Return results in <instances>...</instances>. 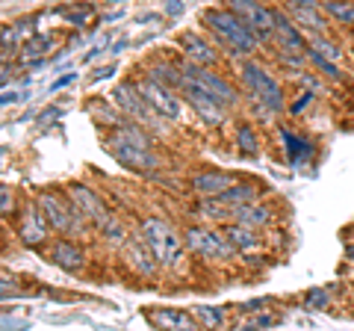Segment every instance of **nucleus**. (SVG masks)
<instances>
[{"label":"nucleus","mask_w":354,"mask_h":331,"mask_svg":"<svg viewBox=\"0 0 354 331\" xmlns=\"http://www.w3.org/2000/svg\"><path fill=\"white\" fill-rule=\"evenodd\" d=\"M204 27L213 33L216 45L227 48L234 57H251L263 48V42L257 39V33L248 27V21H242L239 15H234L225 6H207L201 12Z\"/></svg>","instance_id":"1"},{"label":"nucleus","mask_w":354,"mask_h":331,"mask_svg":"<svg viewBox=\"0 0 354 331\" xmlns=\"http://www.w3.org/2000/svg\"><path fill=\"white\" fill-rule=\"evenodd\" d=\"M136 234L148 246L153 260L160 263V269L177 272L186 263V251L189 249H186L183 234L171 222H165V219H160V216H148V219H142Z\"/></svg>","instance_id":"2"},{"label":"nucleus","mask_w":354,"mask_h":331,"mask_svg":"<svg viewBox=\"0 0 354 331\" xmlns=\"http://www.w3.org/2000/svg\"><path fill=\"white\" fill-rule=\"evenodd\" d=\"M236 74H239L242 92H245L260 109H266L269 116H283V109H286V92H283V86L274 80V74L266 69V65L254 62L248 57V60L239 62Z\"/></svg>","instance_id":"3"},{"label":"nucleus","mask_w":354,"mask_h":331,"mask_svg":"<svg viewBox=\"0 0 354 331\" xmlns=\"http://www.w3.org/2000/svg\"><path fill=\"white\" fill-rule=\"evenodd\" d=\"M36 202L41 207L44 219H48V225L57 231L59 237H80L88 228L86 216L71 204V198L65 195V190L62 193L59 190H41L36 195Z\"/></svg>","instance_id":"4"},{"label":"nucleus","mask_w":354,"mask_h":331,"mask_svg":"<svg viewBox=\"0 0 354 331\" xmlns=\"http://www.w3.org/2000/svg\"><path fill=\"white\" fill-rule=\"evenodd\" d=\"M183 240H186V249H189L195 258H201L204 263H227L236 258V249L230 246L227 237L216 228L189 225V228H183Z\"/></svg>","instance_id":"5"},{"label":"nucleus","mask_w":354,"mask_h":331,"mask_svg":"<svg viewBox=\"0 0 354 331\" xmlns=\"http://www.w3.org/2000/svg\"><path fill=\"white\" fill-rule=\"evenodd\" d=\"M221 6L230 9L234 15H239L242 21H248V27L257 33V39L263 42V48L272 42L274 36V24H278V6H269L263 0H221Z\"/></svg>","instance_id":"6"},{"label":"nucleus","mask_w":354,"mask_h":331,"mask_svg":"<svg viewBox=\"0 0 354 331\" xmlns=\"http://www.w3.org/2000/svg\"><path fill=\"white\" fill-rule=\"evenodd\" d=\"M113 98H115V104H118V109L124 113L127 118H133V121H139V125H145L151 134H162V127H165V118L153 109L145 98H142V92H139V86L136 83H121L118 89L113 92Z\"/></svg>","instance_id":"7"},{"label":"nucleus","mask_w":354,"mask_h":331,"mask_svg":"<svg viewBox=\"0 0 354 331\" xmlns=\"http://www.w3.org/2000/svg\"><path fill=\"white\" fill-rule=\"evenodd\" d=\"M180 71L186 74V77H192L195 83H201L204 89L216 98L218 104H225L227 109H236L239 104H242V92L236 89L234 83L227 80L225 74H218V71H213V69H207V65H198V62H180Z\"/></svg>","instance_id":"8"},{"label":"nucleus","mask_w":354,"mask_h":331,"mask_svg":"<svg viewBox=\"0 0 354 331\" xmlns=\"http://www.w3.org/2000/svg\"><path fill=\"white\" fill-rule=\"evenodd\" d=\"M177 92L183 95V101L192 107V113L201 118L207 127H221V125L227 121V113H230V109H227L225 104H218L216 98L209 95L201 83H195V80H192V77H186V74H183V83H180V89H177Z\"/></svg>","instance_id":"9"},{"label":"nucleus","mask_w":354,"mask_h":331,"mask_svg":"<svg viewBox=\"0 0 354 331\" xmlns=\"http://www.w3.org/2000/svg\"><path fill=\"white\" fill-rule=\"evenodd\" d=\"M136 86H139V92H142V98L157 109V113L165 118V121H183V95L177 92V89H171V86H162L160 80H153V77H139L136 80Z\"/></svg>","instance_id":"10"},{"label":"nucleus","mask_w":354,"mask_h":331,"mask_svg":"<svg viewBox=\"0 0 354 331\" xmlns=\"http://www.w3.org/2000/svg\"><path fill=\"white\" fill-rule=\"evenodd\" d=\"M65 195H68L71 204L86 216L88 225L104 228L109 219H113V211H109L106 202L92 190V186H86V184H68V186H65Z\"/></svg>","instance_id":"11"},{"label":"nucleus","mask_w":354,"mask_h":331,"mask_svg":"<svg viewBox=\"0 0 354 331\" xmlns=\"http://www.w3.org/2000/svg\"><path fill=\"white\" fill-rule=\"evenodd\" d=\"M50 231L53 228L48 225V219H44L39 202L27 204L24 211L18 213V240L24 242L27 249H44L50 242Z\"/></svg>","instance_id":"12"},{"label":"nucleus","mask_w":354,"mask_h":331,"mask_svg":"<svg viewBox=\"0 0 354 331\" xmlns=\"http://www.w3.org/2000/svg\"><path fill=\"white\" fill-rule=\"evenodd\" d=\"M104 145L115 157V163L127 166V169H133V172H151V169H157V166H160V157H157V151H153V148L130 145V142H121L115 136H106Z\"/></svg>","instance_id":"13"},{"label":"nucleus","mask_w":354,"mask_h":331,"mask_svg":"<svg viewBox=\"0 0 354 331\" xmlns=\"http://www.w3.org/2000/svg\"><path fill=\"white\" fill-rule=\"evenodd\" d=\"M177 48L189 62H198V65H207V69H216L221 62V53L216 51V45H209V39H204L201 33L195 30H183L177 36Z\"/></svg>","instance_id":"14"},{"label":"nucleus","mask_w":354,"mask_h":331,"mask_svg":"<svg viewBox=\"0 0 354 331\" xmlns=\"http://www.w3.org/2000/svg\"><path fill=\"white\" fill-rule=\"evenodd\" d=\"M121 255H124V263L133 275H139V278H157L160 272V263L153 260V255L148 251V246L136 237H127V242L121 246Z\"/></svg>","instance_id":"15"},{"label":"nucleus","mask_w":354,"mask_h":331,"mask_svg":"<svg viewBox=\"0 0 354 331\" xmlns=\"http://www.w3.org/2000/svg\"><path fill=\"white\" fill-rule=\"evenodd\" d=\"M86 258H88L86 249L74 237H59L48 246V260L57 263V267L65 272H80L86 267Z\"/></svg>","instance_id":"16"},{"label":"nucleus","mask_w":354,"mask_h":331,"mask_svg":"<svg viewBox=\"0 0 354 331\" xmlns=\"http://www.w3.org/2000/svg\"><path fill=\"white\" fill-rule=\"evenodd\" d=\"M272 45L278 51H290V53H307V33L290 18L286 9L278 12V24H274V36Z\"/></svg>","instance_id":"17"},{"label":"nucleus","mask_w":354,"mask_h":331,"mask_svg":"<svg viewBox=\"0 0 354 331\" xmlns=\"http://www.w3.org/2000/svg\"><path fill=\"white\" fill-rule=\"evenodd\" d=\"M221 234L227 237V242L236 249V255H257L263 249V234L257 228H248V225H239V222H225L221 225Z\"/></svg>","instance_id":"18"},{"label":"nucleus","mask_w":354,"mask_h":331,"mask_svg":"<svg viewBox=\"0 0 354 331\" xmlns=\"http://www.w3.org/2000/svg\"><path fill=\"white\" fill-rule=\"evenodd\" d=\"M274 207L269 202H263V198H257V202H248V204H239L234 207V216H230V222H239V225H248V228H269L274 222Z\"/></svg>","instance_id":"19"},{"label":"nucleus","mask_w":354,"mask_h":331,"mask_svg":"<svg viewBox=\"0 0 354 331\" xmlns=\"http://www.w3.org/2000/svg\"><path fill=\"white\" fill-rule=\"evenodd\" d=\"M234 184V175L230 172H221V169H204V172H195L189 178V190L204 198V195H221L227 186Z\"/></svg>","instance_id":"20"},{"label":"nucleus","mask_w":354,"mask_h":331,"mask_svg":"<svg viewBox=\"0 0 354 331\" xmlns=\"http://www.w3.org/2000/svg\"><path fill=\"white\" fill-rule=\"evenodd\" d=\"M145 319L157 328H201V323L195 319V314H186V311H174V307H153V311H145Z\"/></svg>","instance_id":"21"},{"label":"nucleus","mask_w":354,"mask_h":331,"mask_svg":"<svg viewBox=\"0 0 354 331\" xmlns=\"http://www.w3.org/2000/svg\"><path fill=\"white\" fill-rule=\"evenodd\" d=\"M286 12L307 36L310 33H330V21L325 18L322 6H286Z\"/></svg>","instance_id":"22"},{"label":"nucleus","mask_w":354,"mask_h":331,"mask_svg":"<svg viewBox=\"0 0 354 331\" xmlns=\"http://www.w3.org/2000/svg\"><path fill=\"white\" fill-rule=\"evenodd\" d=\"M281 139H283V148H286V160H290L292 166H304L307 160H313L316 145L307 136L295 134V130H290V127H281Z\"/></svg>","instance_id":"23"},{"label":"nucleus","mask_w":354,"mask_h":331,"mask_svg":"<svg viewBox=\"0 0 354 331\" xmlns=\"http://www.w3.org/2000/svg\"><path fill=\"white\" fill-rule=\"evenodd\" d=\"M307 62L313 65V71H316L319 77H325L328 83H337V86L348 83V74H346V69H342L339 62H334V60L322 57V53L313 51V48H307Z\"/></svg>","instance_id":"24"},{"label":"nucleus","mask_w":354,"mask_h":331,"mask_svg":"<svg viewBox=\"0 0 354 331\" xmlns=\"http://www.w3.org/2000/svg\"><path fill=\"white\" fill-rule=\"evenodd\" d=\"M322 12L334 27L354 30V0H322Z\"/></svg>","instance_id":"25"},{"label":"nucleus","mask_w":354,"mask_h":331,"mask_svg":"<svg viewBox=\"0 0 354 331\" xmlns=\"http://www.w3.org/2000/svg\"><path fill=\"white\" fill-rule=\"evenodd\" d=\"M195 211L201 213L204 219H209V222H230V216H234V207H230L221 195H204V198H198V204H195Z\"/></svg>","instance_id":"26"},{"label":"nucleus","mask_w":354,"mask_h":331,"mask_svg":"<svg viewBox=\"0 0 354 331\" xmlns=\"http://www.w3.org/2000/svg\"><path fill=\"white\" fill-rule=\"evenodd\" d=\"M148 77L160 80L162 86H171V89H180L183 83V71H180V62H165V60H157V62H148Z\"/></svg>","instance_id":"27"},{"label":"nucleus","mask_w":354,"mask_h":331,"mask_svg":"<svg viewBox=\"0 0 354 331\" xmlns=\"http://www.w3.org/2000/svg\"><path fill=\"white\" fill-rule=\"evenodd\" d=\"M221 198L230 204V207H239V204H248V202H257V198H263L260 186L257 184H248V181H234L227 186L225 193H221Z\"/></svg>","instance_id":"28"},{"label":"nucleus","mask_w":354,"mask_h":331,"mask_svg":"<svg viewBox=\"0 0 354 331\" xmlns=\"http://www.w3.org/2000/svg\"><path fill=\"white\" fill-rule=\"evenodd\" d=\"M307 48L319 51L322 57L334 60V62H342V60H346V51H342V45H339L337 39H330L328 33H310V36H307Z\"/></svg>","instance_id":"29"},{"label":"nucleus","mask_w":354,"mask_h":331,"mask_svg":"<svg viewBox=\"0 0 354 331\" xmlns=\"http://www.w3.org/2000/svg\"><path fill=\"white\" fill-rule=\"evenodd\" d=\"M236 148L239 154H245V157H257L260 154V136L257 130H254V125H248V121H242V125L236 127Z\"/></svg>","instance_id":"30"},{"label":"nucleus","mask_w":354,"mask_h":331,"mask_svg":"<svg viewBox=\"0 0 354 331\" xmlns=\"http://www.w3.org/2000/svg\"><path fill=\"white\" fill-rule=\"evenodd\" d=\"M195 319L201 323V328H221L227 323V311L216 305H195Z\"/></svg>","instance_id":"31"},{"label":"nucleus","mask_w":354,"mask_h":331,"mask_svg":"<svg viewBox=\"0 0 354 331\" xmlns=\"http://www.w3.org/2000/svg\"><path fill=\"white\" fill-rule=\"evenodd\" d=\"M53 48V36H48V33H32V36L24 42V51H21V60H32V57H44Z\"/></svg>","instance_id":"32"},{"label":"nucleus","mask_w":354,"mask_h":331,"mask_svg":"<svg viewBox=\"0 0 354 331\" xmlns=\"http://www.w3.org/2000/svg\"><path fill=\"white\" fill-rule=\"evenodd\" d=\"M59 15H62V21H68V24H74V27H83L88 18L95 15V9L92 6H83V3H77V6H65V9H59Z\"/></svg>","instance_id":"33"},{"label":"nucleus","mask_w":354,"mask_h":331,"mask_svg":"<svg viewBox=\"0 0 354 331\" xmlns=\"http://www.w3.org/2000/svg\"><path fill=\"white\" fill-rule=\"evenodd\" d=\"M328 305H330V290L328 287H313V290L304 293V307H310V311H325Z\"/></svg>","instance_id":"34"},{"label":"nucleus","mask_w":354,"mask_h":331,"mask_svg":"<svg viewBox=\"0 0 354 331\" xmlns=\"http://www.w3.org/2000/svg\"><path fill=\"white\" fill-rule=\"evenodd\" d=\"M242 328H272V325H278V316H274L272 311H254V314H248L245 319L239 323Z\"/></svg>","instance_id":"35"},{"label":"nucleus","mask_w":354,"mask_h":331,"mask_svg":"<svg viewBox=\"0 0 354 331\" xmlns=\"http://www.w3.org/2000/svg\"><path fill=\"white\" fill-rule=\"evenodd\" d=\"M21 27L15 24V27H3L0 30V51H18V45H21Z\"/></svg>","instance_id":"36"},{"label":"nucleus","mask_w":354,"mask_h":331,"mask_svg":"<svg viewBox=\"0 0 354 331\" xmlns=\"http://www.w3.org/2000/svg\"><path fill=\"white\" fill-rule=\"evenodd\" d=\"M15 213V190L12 186H0V216Z\"/></svg>","instance_id":"37"},{"label":"nucleus","mask_w":354,"mask_h":331,"mask_svg":"<svg viewBox=\"0 0 354 331\" xmlns=\"http://www.w3.org/2000/svg\"><path fill=\"white\" fill-rule=\"evenodd\" d=\"M12 296H18V284L6 275H0V299H12Z\"/></svg>","instance_id":"38"},{"label":"nucleus","mask_w":354,"mask_h":331,"mask_svg":"<svg viewBox=\"0 0 354 331\" xmlns=\"http://www.w3.org/2000/svg\"><path fill=\"white\" fill-rule=\"evenodd\" d=\"M313 98H316L313 92H301V98H298V101H292V104H290V113H292V116H298V113H301V109H304L310 101H313Z\"/></svg>","instance_id":"39"},{"label":"nucleus","mask_w":354,"mask_h":331,"mask_svg":"<svg viewBox=\"0 0 354 331\" xmlns=\"http://www.w3.org/2000/svg\"><path fill=\"white\" fill-rule=\"evenodd\" d=\"M165 15L169 18L183 15V0H165Z\"/></svg>","instance_id":"40"},{"label":"nucleus","mask_w":354,"mask_h":331,"mask_svg":"<svg viewBox=\"0 0 354 331\" xmlns=\"http://www.w3.org/2000/svg\"><path fill=\"white\" fill-rule=\"evenodd\" d=\"M71 83H74V74H65V77H59V80L50 86V92H59V89H65V86H71Z\"/></svg>","instance_id":"41"},{"label":"nucleus","mask_w":354,"mask_h":331,"mask_svg":"<svg viewBox=\"0 0 354 331\" xmlns=\"http://www.w3.org/2000/svg\"><path fill=\"white\" fill-rule=\"evenodd\" d=\"M283 6H322V0H283Z\"/></svg>","instance_id":"42"},{"label":"nucleus","mask_w":354,"mask_h":331,"mask_svg":"<svg viewBox=\"0 0 354 331\" xmlns=\"http://www.w3.org/2000/svg\"><path fill=\"white\" fill-rule=\"evenodd\" d=\"M113 74H115V65H106V69H101V71L92 74V80L97 83V80H104V77H113Z\"/></svg>","instance_id":"43"},{"label":"nucleus","mask_w":354,"mask_h":331,"mask_svg":"<svg viewBox=\"0 0 354 331\" xmlns=\"http://www.w3.org/2000/svg\"><path fill=\"white\" fill-rule=\"evenodd\" d=\"M136 21H139V24H151V21H160V15H139Z\"/></svg>","instance_id":"44"},{"label":"nucleus","mask_w":354,"mask_h":331,"mask_svg":"<svg viewBox=\"0 0 354 331\" xmlns=\"http://www.w3.org/2000/svg\"><path fill=\"white\" fill-rule=\"evenodd\" d=\"M101 51H104V48H92V51H88V53H86V57H83V62H88V60H95V57H97V53H101Z\"/></svg>","instance_id":"45"},{"label":"nucleus","mask_w":354,"mask_h":331,"mask_svg":"<svg viewBox=\"0 0 354 331\" xmlns=\"http://www.w3.org/2000/svg\"><path fill=\"white\" fill-rule=\"evenodd\" d=\"M9 101H18V95L12 92V95H0V104H9Z\"/></svg>","instance_id":"46"},{"label":"nucleus","mask_w":354,"mask_h":331,"mask_svg":"<svg viewBox=\"0 0 354 331\" xmlns=\"http://www.w3.org/2000/svg\"><path fill=\"white\" fill-rule=\"evenodd\" d=\"M346 258L354 260V242H348V246H346Z\"/></svg>","instance_id":"47"},{"label":"nucleus","mask_w":354,"mask_h":331,"mask_svg":"<svg viewBox=\"0 0 354 331\" xmlns=\"http://www.w3.org/2000/svg\"><path fill=\"white\" fill-rule=\"evenodd\" d=\"M115 18H121V12H109V15H104L106 24H109V21H115Z\"/></svg>","instance_id":"48"},{"label":"nucleus","mask_w":354,"mask_h":331,"mask_svg":"<svg viewBox=\"0 0 354 331\" xmlns=\"http://www.w3.org/2000/svg\"><path fill=\"white\" fill-rule=\"evenodd\" d=\"M3 154H6V151H3V148H0V160H3ZM0 166H3V163H0Z\"/></svg>","instance_id":"49"}]
</instances>
